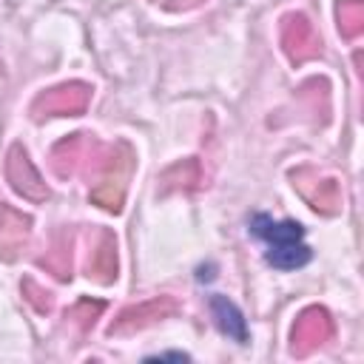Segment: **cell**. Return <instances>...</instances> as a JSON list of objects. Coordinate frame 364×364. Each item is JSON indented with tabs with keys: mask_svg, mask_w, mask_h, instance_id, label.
<instances>
[{
	"mask_svg": "<svg viewBox=\"0 0 364 364\" xmlns=\"http://www.w3.org/2000/svg\"><path fill=\"white\" fill-rule=\"evenodd\" d=\"M250 233L267 242V262L279 270H293L310 262V247L301 242L304 228L293 219L284 222H273L264 213L250 216Z\"/></svg>",
	"mask_w": 364,
	"mask_h": 364,
	"instance_id": "cell-1",
	"label": "cell"
},
{
	"mask_svg": "<svg viewBox=\"0 0 364 364\" xmlns=\"http://www.w3.org/2000/svg\"><path fill=\"white\" fill-rule=\"evenodd\" d=\"M105 151L108 148L102 142H97L94 136L71 134V136H65L63 142H57L51 148V168H54V173L60 179H68L74 173L91 176V173H100Z\"/></svg>",
	"mask_w": 364,
	"mask_h": 364,
	"instance_id": "cell-2",
	"label": "cell"
},
{
	"mask_svg": "<svg viewBox=\"0 0 364 364\" xmlns=\"http://www.w3.org/2000/svg\"><path fill=\"white\" fill-rule=\"evenodd\" d=\"M91 102V85L85 82H65L57 88L43 91L34 102H31V117L43 119V117H74L82 114Z\"/></svg>",
	"mask_w": 364,
	"mask_h": 364,
	"instance_id": "cell-3",
	"label": "cell"
},
{
	"mask_svg": "<svg viewBox=\"0 0 364 364\" xmlns=\"http://www.w3.org/2000/svg\"><path fill=\"white\" fill-rule=\"evenodd\" d=\"M179 313V301L173 296H154L148 301H139L134 307H125L108 327V336H128V333H136L154 321H162L168 316Z\"/></svg>",
	"mask_w": 364,
	"mask_h": 364,
	"instance_id": "cell-4",
	"label": "cell"
},
{
	"mask_svg": "<svg viewBox=\"0 0 364 364\" xmlns=\"http://www.w3.org/2000/svg\"><path fill=\"white\" fill-rule=\"evenodd\" d=\"M333 336V318L324 307H307L299 313L293 333H290V350L296 355H310Z\"/></svg>",
	"mask_w": 364,
	"mask_h": 364,
	"instance_id": "cell-5",
	"label": "cell"
},
{
	"mask_svg": "<svg viewBox=\"0 0 364 364\" xmlns=\"http://www.w3.org/2000/svg\"><path fill=\"white\" fill-rule=\"evenodd\" d=\"M293 188L321 213H338L341 210V185L330 176H318L313 168H299L290 173Z\"/></svg>",
	"mask_w": 364,
	"mask_h": 364,
	"instance_id": "cell-6",
	"label": "cell"
},
{
	"mask_svg": "<svg viewBox=\"0 0 364 364\" xmlns=\"http://www.w3.org/2000/svg\"><path fill=\"white\" fill-rule=\"evenodd\" d=\"M282 48L293 63H307L321 54V40L304 14L282 17Z\"/></svg>",
	"mask_w": 364,
	"mask_h": 364,
	"instance_id": "cell-7",
	"label": "cell"
},
{
	"mask_svg": "<svg viewBox=\"0 0 364 364\" xmlns=\"http://www.w3.org/2000/svg\"><path fill=\"white\" fill-rule=\"evenodd\" d=\"M6 179L11 182V188L20 196H26L31 202H46L48 199V188H46L40 171L31 165V159H28L23 145H11L9 148V154H6Z\"/></svg>",
	"mask_w": 364,
	"mask_h": 364,
	"instance_id": "cell-8",
	"label": "cell"
},
{
	"mask_svg": "<svg viewBox=\"0 0 364 364\" xmlns=\"http://www.w3.org/2000/svg\"><path fill=\"white\" fill-rule=\"evenodd\" d=\"M28 233H31V219L0 202V259L3 262H14L23 253V247L28 245Z\"/></svg>",
	"mask_w": 364,
	"mask_h": 364,
	"instance_id": "cell-9",
	"label": "cell"
},
{
	"mask_svg": "<svg viewBox=\"0 0 364 364\" xmlns=\"http://www.w3.org/2000/svg\"><path fill=\"white\" fill-rule=\"evenodd\" d=\"M88 279L100 282V284H111L117 279V239L111 230H100L97 233V245L88 253Z\"/></svg>",
	"mask_w": 364,
	"mask_h": 364,
	"instance_id": "cell-10",
	"label": "cell"
},
{
	"mask_svg": "<svg viewBox=\"0 0 364 364\" xmlns=\"http://www.w3.org/2000/svg\"><path fill=\"white\" fill-rule=\"evenodd\" d=\"M199 185H202V165H199L196 156L182 159V162L165 168L162 176H159V193L191 191V188H199Z\"/></svg>",
	"mask_w": 364,
	"mask_h": 364,
	"instance_id": "cell-11",
	"label": "cell"
},
{
	"mask_svg": "<svg viewBox=\"0 0 364 364\" xmlns=\"http://www.w3.org/2000/svg\"><path fill=\"white\" fill-rule=\"evenodd\" d=\"M125 171H111L102 173V182H97L91 188V202L100 205L102 210L119 213L122 210V199H125Z\"/></svg>",
	"mask_w": 364,
	"mask_h": 364,
	"instance_id": "cell-12",
	"label": "cell"
},
{
	"mask_svg": "<svg viewBox=\"0 0 364 364\" xmlns=\"http://www.w3.org/2000/svg\"><path fill=\"white\" fill-rule=\"evenodd\" d=\"M210 310H213V318H216V327L236 338V341H245L247 338V330H245V318L239 313V307L228 299V296H213L210 299Z\"/></svg>",
	"mask_w": 364,
	"mask_h": 364,
	"instance_id": "cell-13",
	"label": "cell"
},
{
	"mask_svg": "<svg viewBox=\"0 0 364 364\" xmlns=\"http://www.w3.org/2000/svg\"><path fill=\"white\" fill-rule=\"evenodd\" d=\"M37 264L40 267H46L48 273H54L57 279H71V236L63 230V233H57L54 236V242H51V247L46 250V256H40L37 259Z\"/></svg>",
	"mask_w": 364,
	"mask_h": 364,
	"instance_id": "cell-14",
	"label": "cell"
},
{
	"mask_svg": "<svg viewBox=\"0 0 364 364\" xmlns=\"http://www.w3.org/2000/svg\"><path fill=\"white\" fill-rule=\"evenodd\" d=\"M336 17H338L341 37L355 40L364 31V3L361 0H341L336 6Z\"/></svg>",
	"mask_w": 364,
	"mask_h": 364,
	"instance_id": "cell-15",
	"label": "cell"
},
{
	"mask_svg": "<svg viewBox=\"0 0 364 364\" xmlns=\"http://www.w3.org/2000/svg\"><path fill=\"white\" fill-rule=\"evenodd\" d=\"M20 290H23V296H26V301H28L37 313H51V307H54V296H51L46 287H40L34 279H23Z\"/></svg>",
	"mask_w": 364,
	"mask_h": 364,
	"instance_id": "cell-16",
	"label": "cell"
},
{
	"mask_svg": "<svg viewBox=\"0 0 364 364\" xmlns=\"http://www.w3.org/2000/svg\"><path fill=\"white\" fill-rule=\"evenodd\" d=\"M102 301H91V299H82V301H77L71 310H68V318L71 321H77L80 324V330H88L91 324H94V318L102 313Z\"/></svg>",
	"mask_w": 364,
	"mask_h": 364,
	"instance_id": "cell-17",
	"label": "cell"
},
{
	"mask_svg": "<svg viewBox=\"0 0 364 364\" xmlns=\"http://www.w3.org/2000/svg\"><path fill=\"white\" fill-rule=\"evenodd\" d=\"M202 0H168L165 3V9H171V11H179V9H193V6H199Z\"/></svg>",
	"mask_w": 364,
	"mask_h": 364,
	"instance_id": "cell-18",
	"label": "cell"
}]
</instances>
